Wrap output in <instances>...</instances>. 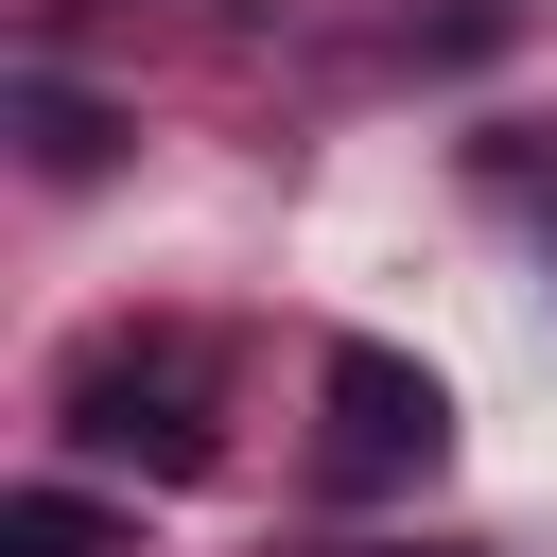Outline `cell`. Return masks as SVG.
I'll return each mask as SVG.
<instances>
[{
  "label": "cell",
  "mask_w": 557,
  "mask_h": 557,
  "mask_svg": "<svg viewBox=\"0 0 557 557\" xmlns=\"http://www.w3.org/2000/svg\"><path fill=\"white\" fill-rule=\"evenodd\" d=\"M52 435H70L87 470L209 487V470H226V366H209L191 331H104V348H70V383H52Z\"/></svg>",
  "instance_id": "1"
},
{
  "label": "cell",
  "mask_w": 557,
  "mask_h": 557,
  "mask_svg": "<svg viewBox=\"0 0 557 557\" xmlns=\"http://www.w3.org/2000/svg\"><path fill=\"white\" fill-rule=\"evenodd\" d=\"M0 557H122V522H104L87 487H17V505H0Z\"/></svg>",
  "instance_id": "3"
},
{
  "label": "cell",
  "mask_w": 557,
  "mask_h": 557,
  "mask_svg": "<svg viewBox=\"0 0 557 557\" xmlns=\"http://www.w3.org/2000/svg\"><path fill=\"white\" fill-rule=\"evenodd\" d=\"M453 470V383L418 366V348H331L313 366V487L331 505H400V487H435Z\"/></svg>",
  "instance_id": "2"
},
{
  "label": "cell",
  "mask_w": 557,
  "mask_h": 557,
  "mask_svg": "<svg viewBox=\"0 0 557 557\" xmlns=\"http://www.w3.org/2000/svg\"><path fill=\"white\" fill-rule=\"evenodd\" d=\"M17 122H35V157H52V174H104V139H122V122H104L87 87H52V70L17 87Z\"/></svg>",
  "instance_id": "4"
},
{
  "label": "cell",
  "mask_w": 557,
  "mask_h": 557,
  "mask_svg": "<svg viewBox=\"0 0 557 557\" xmlns=\"http://www.w3.org/2000/svg\"><path fill=\"white\" fill-rule=\"evenodd\" d=\"M453 557H470V540H453Z\"/></svg>",
  "instance_id": "5"
}]
</instances>
